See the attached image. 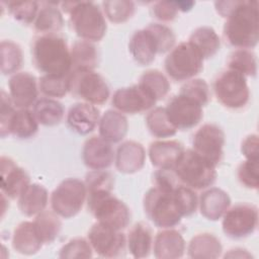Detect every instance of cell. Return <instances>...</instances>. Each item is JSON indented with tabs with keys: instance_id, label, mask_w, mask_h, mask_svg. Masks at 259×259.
Returning a JSON list of instances; mask_svg holds the SVG:
<instances>
[{
	"instance_id": "1",
	"label": "cell",
	"mask_w": 259,
	"mask_h": 259,
	"mask_svg": "<svg viewBox=\"0 0 259 259\" xmlns=\"http://www.w3.org/2000/svg\"><path fill=\"white\" fill-rule=\"evenodd\" d=\"M224 37L237 49H253L259 40V9L257 1H237L226 17Z\"/></svg>"
},
{
	"instance_id": "2",
	"label": "cell",
	"mask_w": 259,
	"mask_h": 259,
	"mask_svg": "<svg viewBox=\"0 0 259 259\" xmlns=\"http://www.w3.org/2000/svg\"><path fill=\"white\" fill-rule=\"evenodd\" d=\"M32 62L44 75L67 76L72 72L71 52L66 39L57 33L36 36L31 45Z\"/></svg>"
},
{
	"instance_id": "3",
	"label": "cell",
	"mask_w": 259,
	"mask_h": 259,
	"mask_svg": "<svg viewBox=\"0 0 259 259\" xmlns=\"http://www.w3.org/2000/svg\"><path fill=\"white\" fill-rule=\"evenodd\" d=\"M63 10L69 14L70 24L76 34L84 40L98 41L106 32L103 11L91 1L64 2Z\"/></svg>"
},
{
	"instance_id": "4",
	"label": "cell",
	"mask_w": 259,
	"mask_h": 259,
	"mask_svg": "<svg viewBox=\"0 0 259 259\" xmlns=\"http://www.w3.org/2000/svg\"><path fill=\"white\" fill-rule=\"evenodd\" d=\"M173 170L178 180L193 190L209 187L217 178L215 166L192 149H184Z\"/></svg>"
},
{
	"instance_id": "5",
	"label": "cell",
	"mask_w": 259,
	"mask_h": 259,
	"mask_svg": "<svg viewBox=\"0 0 259 259\" xmlns=\"http://www.w3.org/2000/svg\"><path fill=\"white\" fill-rule=\"evenodd\" d=\"M89 211L97 222L116 230L125 229L131 221V211L127 205L115 197L111 190H95L87 193Z\"/></svg>"
},
{
	"instance_id": "6",
	"label": "cell",
	"mask_w": 259,
	"mask_h": 259,
	"mask_svg": "<svg viewBox=\"0 0 259 259\" xmlns=\"http://www.w3.org/2000/svg\"><path fill=\"white\" fill-rule=\"evenodd\" d=\"M174 190L167 191L154 186L144 196L145 212L158 228H173L183 218Z\"/></svg>"
},
{
	"instance_id": "7",
	"label": "cell",
	"mask_w": 259,
	"mask_h": 259,
	"mask_svg": "<svg viewBox=\"0 0 259 259\" xmlns=\"http://www.w3.org/2000/svg\"><path fill=\"white\" fill-rule=\"evenodd\" d=\"M203 57L189 41L175 46L165 59V70L175 81H187L196 76L203 68Z\"/></svg>"
},
{
	"instance_id": "8",
	"label": "cell",
	"mask_w": 259,
	"mask_h": 259,
	"mask_svg": "<svg viewBox=\"0 0 259 259\" xmlns=\"http://www.w3.org/2000/svg\"><path fill=\"white\" fill-rule=\"evenodd\" d=\"M213 92L218 101L232 109L244 107L250 98L246 77L236 71H222L213 81Z\"/></svg>"
},
{
	"instance_id": "9",
	"label": "cell",
	"mask_w": 259,
	"mask_h": 259,
	"mask_svg": "<svg viewBox=\"0 0 259 259\" xmlns=\"http://www.w3.org/2000/svg\"><path fill=\"white\" fill-rule=\"evenodd\" d=\"M87 199L85 182L77 178L63 180L52 192L51 205L60 217L70 219L75 217Z\"/></svg>"
},
{
	"instance_id": "10",
	"label": "cell",
	"mask_w": 259,
	"mask_h": 259,
	"mask_svg": "<svg viewBox=\"0 0 259 259\" xmlns=\"http://www.w3.org/2000/svg\"><path fill=\"white\" fill-rule=\"evenodd\" d=\"M70 91L78 98L93 105L103 104L109 97V87L104 78L94 70L72 71Z\"/></svg>"
},
{
	"instance_id": "11",
	"label": "cell",
	"mask_w": 259,
	"mask_h": 259,
	"mask_svg": "<svg viewBox=\"0 0 259 259\" xmlns=\"http://www.w3.org/2000/svg\"><path fill=\"white\" fill-rule=\"evenodd\" d=\"M222 218L224 233L233 239L252 235L258 226V209L250 203H238L229 207Z\"/></svg>"
},
{
	"instance_id": "12",
	"label": "cell",
	"mask_w": 259,
	"mask_h": 259,
	"mask_svg": "<svg viewBox=\"0 0 259 259\" xmlns=\"http://www.w3.org/2000/svg\"><path fill=\"white\" fill-rule=\"evenodd\" d=\"M88 241L93 251L104 258L121 256L126 245V238L121 231L99 222L89 230Z\"/></svg>"
},
{
	"instance_id": "13",
	"label": "cell",
	"mask_w": 259,
	"mask_h": 259,
	"mask_svg": "<svg viewBox=\"0 0 259 259\" xmlns=\"http://www.w3.org/2000/svg\"><path fill=\"white\" fill-rule=\"evenodd\" d=\"M224 145L225 133L219 125L213 123H205L200 126L192 139V150L215 167L222 161Z\"/></svg>"
},
{
	"instance_id": "14",
	"label": "cell",
	"mask_w": 259,
	"mask_h": 259,
	"mask_svg": "<svg viewBox=\"0 0 259 259\" xmlns=\"http://www.w3.org/2000/svg\"><path fill=\"white\" fill-rule=\"evenodd\" d=\"M202 107L196 101L179 93L168 101L165 110L168 119L176 130H189L201 120Z\"/></svg>"
},
{
	"instance_id": "15",
	"label": "cell",
	"mask_w": 259,
	"mask_h": 259,
	"mask_svg": "<svg viewBox=\"0 0 259 259\" xmlns=\"http://www.w3.org/2000/svg\"><path fill=\"white\" fill-rule=\"evenodd\" d=\"M157 101L139 84L117 89L112 96V105L121 113H140L151 109Z\"/></svg>"
},
{
	"instance_id": "16",
	"label": "cell",
	"mask_w": 259,
	"mask_h": 259,
	"mask_svg": "<svg viewBox=\"0 0 259 259\" xmlns=\"http://www.w3.org/2000/svg\"><path fill=\"white\" fill-rule=\"evenodd\" d=\"M9 96L18 109L28 108L37 101L38 82L29 72H17L8 81Z\"/></svg>"
},
{
	"instance_id": "17",
	"label": "cell",
	"mask_w": 259,
	"mask_h": 259,
	"mask_svg": "<svg viewBox=\"0 0 259 259\" xmlns=\"http://www.w3.org/2000/svg\"><path fill=\"white\" fill-rule=\"evenodd\" d=\"M0 172L1 193L7 196V198H18L30 184L27 173L9 157L2 156L0 158Z\"/></svg>"
},
{
	"instance_id": "18",
	"label": "cell",
	"mask_w": 259,
	"mask_h": 259,
	"mask_svg": "<svg viewBox=\"0 0 259 259\" xmlns=\"http://www.w3.org/2000/svg\"><path fill=\"white\" fill-rule=\"evenodd\" d=\"M115 153L111 144L101 137H91L83 145L82 159L91 170H105L114 161Z\"/></svg>"
},
{
	"instance_id": "19",
	"label": "cell",
	"mask_w": 259,
	"mask_h": 259,
	"mask_svg": "<svg viewBox=\"0 0 259 259\" xmlns=\"http://www.w3.org/2000/svg\"><path fill=\"white\" fill-rule=\"evenodd\" d=\"M100 120L97 107L87 102L73 104L66 117L68 126L79 135H87L95 130Z\"/></svg>"
},
{
	"instance_id": "20",
	"label": "cell",
	"mask_w": 259,
	"mask_h": 259,
	"mask_svg": "<svg viewBox=\"0 0 259 259\" xmlns=\"http://www.w3.org/2000/svg\"><path fill=\"white\" fill-rule=\"evenodd\" d=\"M146 161V151L142 144L136 141H126L118 146L114 162L116 169L125 174L140 171Z\"/></svg>"
},
{
	"instance_id": "21",
	"label": "cell",
	"mask_w": 259,
	"mask_h": 259,
	"mask_svg": "<svg viewBox=\"0 0 259 259\" xmlns=\"http://www.w3.org/2000/svg\"><path fill=\"white\" fill-rule=\"evenodd\" d=\"M153 251L158 259H177L184 254L185 241L177 230L172 228L164 229L156 235Z\"/></svg>"
},
{
	"instance_id": "22",
	"label": "cell",
	"mask_w": 259,
	"mask_h": 259,
	"mask_svg": "<svg viewBox=\"0 0 259 259\" xmlns=\"http://www.w3.org/2000/svg\"><path fill=\"white\" fill-rule=\"evenodd\" d=\"M128 50L134 60L142 66L153 63L157 54H159L156 39L147 27L136 30L133 33Z\"/></svg>"
},
{
	"instance_id": "23",
	"label": "cell",
	"mask_w": 259,
	"mask_h": 259,
	"mask_svg": "<svg viewBox=\"0 0 259 259\" xmlns=\"http://www.w3.org/2000/svg\"><path fill=\"white\" fill-rule=\"evenodd\" d=\"M183 151L182 144L177 141H156L149 147V158L158 169H173Z\"/></svg>"
},
{
	"instance_id": "24",
	"label": "cell",
	"mask_w": 259,
	"mask_h": 259,
	"mask_svg": "<svg viewBox=\"0 0 259 259\" xmlns=\"http://www.w3.org/2000/svg\"><path fill=\"white\" fill-rule=\"evenodd\" d=\"M231 205L229 194L221 188L210 187L198 199L200 213L209 221L221 219Z\"/></svg>"
},
{
	"instance_id": "25",
	"label": "cell",
	"mask_w": 259,
	"mask_h": 259,
	"mask_svg": "<svg viewBox=\"0 0 259 259\" xmlns=\"http://www.w3.org/2000/svg\"><path fill=\"white\" fill-rule=\"evenodd\" d=\"M128 130V122L123 113L109 109L100 116L98 123L99 137L108 143H118L126 135Z\"/></svg>"
},
{
	"instance_id": "26",
	"label": "cell",
	"mask_w": 259,
	"mask_h": 259,
	"mask_svg": "<svg viewBox=\"0 0 259 259\" xmlns=\"http://www.w3.org/2000/svg\"><path fill=\"white\" fill-rule=\"evenodd\" d=\"M17 199L21 213L26 217H33L45 210L49 201V193L42 185L32 183L25 188Z\"/></svg>"
},
{
	"instance_id": "27",
	"label": "cell",
	"mask_w": 259,
	"mask_h": 259,
	"mask_svg": "<svg viewBox=\"0 0 259 259\" xmlns=\"http://www.w3.org/2000/svg\"><path fill=\"white\" fill-rule=\"evenodd\" d=\"M42 245L35 232L33 222H22L14 229L12 247L16 252L23 255H33L39 251Z\"/></svg>"
},
{
	"instance_id": "28",
	"label": "cell",
	"mask_w": 259,
	"mask_h": 259,
	"mask_svg": "<svg viewBox=\"0 0 259 259\" xmlns=\"http://www.w3.org/2000/svg\"><path fill=\"white\" fill-rule=\"evenodd\" d=\"M126 245L133 257H148L153 247V236L150 227L143 222L134 225L128 232Z\"/></svg>"
},
{
	"instance_id": "29",
	"label": "cell",
	"mask_w": 259,
	"mask_h": 259,
	"mask_svg": "<svg viewBox=\"0 0 259 259\" xmlns=\"http://www.w3.org/2000/svg\"><path fill=\"white\" fill-rule=\"evenodd\" d=\"M221 241L212 234L202 233L194 236L187 247V253L194 259H215L222 254Z\"/></svg>"
},
{
	"instance_id": "30",
	"label": "cell",
	"mask_w": 259,
	"mask_h": 259,
	"mask_svg": "<svg viewBox=\"0 0 259 259\" xmlns=\"http://www.w3.org/2000/svg\"><path fill=\"white\" fill-rule=\"evenodd\" d=\"M70 52L72 71L94 70L98 64V51L91 41L77 40L70 49Z\"/></svg>"
},
{
	"instance_id": "31",
	"label": "cell",
	"mask_w": 259,
	"mask_h": 259,
	"mask_svg": "<svg viewBox=\"0 0 259 259\" xmlns=\"http://www.w3.org/2000/svg\"><path fill=\"white\" fill-rule=\"evenodd\" d=\"M188 41L199 51L203 59L213 57L221 47L220 36L210 26H200L194 29Z\"/></svg>"
},
{
	"instance_id": "32",
	"label": "cell",
	"mask_w": 259,
	"mask_h": 259,
	"mask_svg": "<svg viewBox=\"0 0 259 259\" xmlns=\"http://www.w3.org/2000/svg\"><path fill=\"white\" fill-rule=\"evenodd\" d=\"M32 112L38 123L46 126L59 124L65 114V109L62 103L54 98H40L34 105Z\"/></svg>"
},
{
	"instance_id": "33",
	"label": "cell",
	"mask_w": 259,
	"mask_h": 259,
	"mask_svg": "<svg viewBox=\"0 0 259 259\" xmlns=\"http://www.w3.org/2000/svg\"><path fill=\"white\" fill-rule=\"evenodd\" d=\"M59 217L54 210H44L35 215L33 226L42 244H51L58 238L62 229V222Z\"/></svg>"
},
{
	"instance_id": "34",
	"label": "cell",
	"mask_w": 259,
	"mask_h": 259,
	"mask_svg": "<svg viewBox=\"0 0 259 259\" xmlns=\"http://www.w3.org/2000/svg\"><path fill=\"white\" fill-rule=\"evenodd\" d=\"M64 25L62 12L52 3H47L39 8L33 22L34 29L41 34L57 33Z\"/></svg>"
},
{
	"instance_id": "35",
	"label": "cell",
	"mask_w": 259,
	"mask_h": 259,
	"mask_svg": "<svg viewBox=\"0 0 259 259\" xmlns=\"http://www.w3.org/2000/svg\"><path fill=\"white\" fill-rule=\"evenodd\" d=\"M138 84L156 101L164 98L170 90V83L167 77L158 70L146 71L141 76Z\"/></svg>"
},
{
	"instance_id": "36",
	"label": "cell",
	"mask_w": 259,
	"mask_h": 259,
	"mask_svg": "<svg viewBox=\"0 0 259 259\" xmlns=\"http://www.w3.org/2000/svg\"><path fill=\"white\" fill-rule=\"evenodd\" d=\"M38 121L28 108L15 111L10 125V135L18 139H29L36 134Z\"/></svg>"
},
{
	"instance_id": "37",
	"label": "cell",
	"mask_w": 259,
	"mask_h": 259,
	"mask_svg": "<svg viewBox=\"0 0 259 259\" xmlns=\"http://www.w3.org/2000/svg\"><path fill=\"white\" fill-rule=\"evenodd\" d=\"M146 125L149 132L156 138H169L177 133L170 122L165 107H155L146 116Z\"/></svg>"
},
{
	"instance_id": "38",
	"label": "cell",
	"mask_w": 259,
	"mask_h": 259,
	"mask_svg": "<svg viewBox=\"0 0 259 259\" xmlns=\"http://www.w3.org/2000/svg\"><path fill=\"white\" fill-rule=\"evenodd\" d=\"M228 69L236 71L245 77H254L257 73V61L255 55L246 49L235 50L228 58Z\"/></svg>"
},
{
	"instance_id": "39",
	"label": "cell",
	"mask_w": 259,
	"mask_h": 259,
	"mask_svg": "<svg viewBox=\"0 0 259 259\" xmlns=\"http://www.w3.org/2000/svg\"><path fill=\"white\" fill-rule=\"evenodd\" d=\"M1 51V72L4 75L15 74L23 63V55L19 45L12 40H2Z\"/></svg>"
},
{
	"instance_id": "40",
	"label": "cell",
	"mask_w": 259,
	"mask_h": 259,
	"mask_svg": "<svg viewBox=\"0 0 259 259\" xmlns=\"http://www.w3.org/2000/svg\"><path fill=\"white\" fill-rule=\"evenodd\" d=\"M38 89L49 98H62L70 91V74L62 77L42 75L38 80Z\"/></svg>"
},
{
	"instance_id": "41",
	"label": "cell",
	"mask_w": 259,
	"mask_h": 259,
	"mask_svg": "<svg viewBox=\"0 0 259 259\" xmlns=\"http://www.w3.org/2000/svg\"><path fill=\"white\" fill-rule=\"evenodd\" d=\"M103 13L113 23H123L135 13V3L128 0L104 1Z\"/></svg>"
},
{
	"instance_id": "42",
	"label": "cell",
	"mask_w": 259,
	"mask_h": 259,
	"mask_svg": "<svg viewBox=\"0 0 259 259\" xmlns=\"http://www.w3.org/2000/svg\"><path fill=\"white\" fill-rule=\"evenodd\" d=\"M3 4L7 6L9 13L13 16L14 19L24 24L34 22L39 10L38 2L36 1H8L4 2Z\"/></svg>"
},
{
	"instance_id": "43",
	"label": "cell",
	"mask_w": 259,
	"mask_h": 259,
	"mask_svg": "<svg viewBox=\"0 0 259 259\" xmlns=\"http://www.w3.org/2000/svg\"><path fill=\"white\" fill-rule=\"evenodd\" d=\"M179 93L196 101L201 106L206 105L210 99V91L208 84L203 79L188 80L181 87Z\"/></svg>"
},
{
	"instance_id": "44",
	"label": "cell",
	"mask_w": 259,
	"mask_h": 259,
	"mask_svg": "<svg viewBox=\"0 0 259 259\" xmlns=\"http://www.w3.org/2000/svg\"><path fill=\"white\" fill-rule=\"evenodd\" d=\"M146 27L154 35L159 54L167 53L174 48L176 36L169 26L162 23H151Z\"/></svg>"
},
{
	"instance_id": "45",
	"label": "cell",
	"mask_w": 259,
	"mask_h": 259,
	"mask_svg": "<svg viewBox=\"0 0 259 259\" xmlns=\"http://www.w3.org/2000/svg\"><path fill=\"white\" fill-rule=\"evenodd\" d=\"M93 249L89 241L83 238H74L64 245L61 250L60 258H90L92 257Z\"/></svg>"
},
{
	"instance_id": "46",
	"label": "cell",
	"mask_w": 259,
	"mask_h": 259,
	"mask_svg": "<svg viewBox=\"0 0 259 259\" xmlns=\"http://www.w3.org/2000/svg\"><path fill=\"white\" fill-rule=\"evenodd\" d=\"M237 176L240 183L245 187L250 189H258V160H245L242 162L238 167Z\"/></svg>"
},
{
	"instance_id": "47",
	"label": "cell",
	"mask_w": 259,
	"mask_h": 259,
	"mask_svg": "<svg viewBox=\"0 0 259 259\" xmlns=\"http://www.w3.org/2000/svg\"><path fill=\"white\" fill-rule=\"evenodd\" d=\"M174 193L183 217H189L195 212L198 206V198L192 188L180 184L175 188Z\"/></svg>"
},
{
	"instance_id": "48",
	"label": "cell",
	"mask_w": 259,
	"mask_h": 259,
	"mask_svg": "<svg viewBox=\"0 0 259 259\" xmlns=\"http://www.w3.org/2000/svg\"><path fill=\"white\" fill-rule=\"evenodd\" d=\"M113 176L105 170H92L86 175L85 185L87 193L95 190H112Z\"/></svg>"
},
{
	"instance_id": "49",
	"label": "cell",
	"mask_w": 259,
	"mask_h": 259,
	"mask_svg": "<svg viewBox=\"0 0 259 259\" xmlns=\"http://www.w3.org/2000/svg\"><path fill=\"white\" fill-rule=\"evenodd\" d=\"M0 97V135L2 138H5L10 135V125L16 109L10 99V96L4 90L1 91Z\"/></svg>"
},
{
	"instance_id": "50",
	"label": "cell",
	"mask_w": 259,
	"mask_h": 259,
	"mask_svg": "<svg viewBox=\"0 0 259 259\" xmlns=\"http://www.w3.org/2000/svg\"><path fill=\"white\" fill-rule=\"evenodd\" d=\"M179 10L175 1H158L152 6L153 15L160 21L168 22L176 18Z\"/></svg>"
},
{
	"instance_id": "51",
	"label": "cell",
	"mask_w": 259,
	"mask_h": 259,
	"mask_svg": "<svg viewBox=\"0 0 259 259\" xmlns=\"http://www.w3.org/2000/svg\"><path fill=\"white\" fill-rule=\"evenodd\" d=\"M241 152L246 160H259V141L256 134L249 135L244 139Z\"/></svg>"
},
{
	"instance_id": "52",
	"label": "cell",
	"mask_w": 259,
	"mask_h": 259,
	"mask_svg": "<svg viewBox=\"0 0 259 259\" xmlns=\"http://www.w3.org/2000/svg\"><path fill=\"white\" fill-rule=\"evenodd\" d=\"M225 257H231V258H250L251 254H249L246 250L242 248H235L232 250H229V252L225 255Z\"/></svg>"
},
{
	"instance_id": "53",
	"label": "cell",
	"mask_w": 259,
	"mask_h": 259,
	"mask_svg": "<svg viewBox=\"0 0 259 259\" xmlns=\"http://www.w3.org/2000/svg\"><path fill=\"white\" fill-rule=\"evenodd\" d=\"M175 2L178 7V10L183 11V12L189 11L195 4L193 1H175Z\"/></svg>"
}]
</instances>
